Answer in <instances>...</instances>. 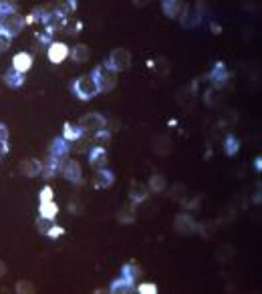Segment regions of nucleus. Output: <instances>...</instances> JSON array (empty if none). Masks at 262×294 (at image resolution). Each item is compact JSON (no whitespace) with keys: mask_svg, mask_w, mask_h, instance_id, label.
Segmentation results:
<instances>
[{"mask_svg":"<svg viewBox=\"0 0 262 294\" xmlns=\"http://www.w3.org/2000/svg\"><path fill=\"white\" fill-rule=\"evenodd\" d=\"M154 151H156L158 155H168V153L172 151V139H170L168 135H158V137L154 139Z\"/></svg>","mask_w":262,"mask_h":294,"instance_id":"b1692460","label":"nucleus"},{"mask_svg":"<svg viewBox=\"0 0 262 294\" xmlns=\"http://www.w3.org/2000/svg\"><path fill=\"white\" fill-rule=\"evenodd\" d=\"M113 183H115V173H113L111 169H107V167H103V169H95L93 186H95L97 190H107V188H111Z\"/></svg>","mask_w":262,"mask_h":294,"instance_id":"ddd939ff","label":"nucleus"},{"mask_svg":"<svg viewBox=\"0 0 262 294\" xmlns=\"http://www.w3.org/2000/svg\"><path fill=\"white\" fill-rule=\"evenodd\" d=\"M10 45H12V39H10L6 32H0V55L6 53V51L10 49Z\"/></svg>","mask_w":262,"mask_h":294,"instance_id":"58836bf2","label":"nucleus"},{"mask_svg":"<svg viewBox=\"0 0 262 294\" xmlns=\"http://www.w3.org/2000/svg\"><path fill=\"white\" fill-rule=\"evenodd\" d=\"M135 292H139V294H158V284H154V282H143V284L135 286Z\"/></svg>","mask_w":262,"mask_h":294,"instance_id":"c9c22d12","label":"nucleus"},{"mask_svg":"<svg viewBox=\"0 0 262 294\" xmlns=\"http://www.w3.org/2000/svg\"><path fill=\"white\" fill-rule=\"evenodd\" d=\"M8 153V141H0V157Z\"/></svg>","mask_w":262,"mask_h":294,"instance_id":"37998d69","label":"nucleus"},{"mask_svg":"<svg viewBox=\"0 0 262 294\" xmlns=\"http://www.w3.org/2000/svg\"><path fill=\"white\" fill-rule=\"evenodd\" d=\"M2 6H4V2H0V14H2Z\"/></svg>","mask_w":262,"mask_h":294,"instance_id":"de8ad7c7","label":"nucleus"},{"mask_svg":"<svg viewBox=\"0 0 262 294\" xmlns=\"http://www.w3.org/2000/svg\"><path fill=\"white\" fill-rule=\"evenodd\" d=\"M39 216L49 218V220H55V218L59 216V206L55 204V200H51V202H41V204H39Z\"/></svg>","mask_w":262,"mask_h":294,"instance_id":"5701e85b","label":"nucleus"},{"mask_svg":"<svg viewBox=\"0 0 262 294\" xmlns=\"http://www.w3.org/2000/svg\"><path fill=\"white\" fill-rule=\"evenodd\" d=\"M216 93H218L216 89L206 91V95H204V97H206V103H208V105H216Z\"/></svg>","mask_w":262,"mask_h":294,"instance_id":"a19ab883","label":"nucleus"},{"mask_svg":"<svg viewBox=\"0 0 262 294\" xmlns=\"http://www.w3.org/2000/svg\"><path fill=\"white\" fill-rule=\"evenodd\" d=\"M202 8L204 4L198 2V4H183V10L179 14V24L183 28H194L202 22Z\"/></svg>","mask_w":262,"mask_h":294,"instance_id":"7ed1b4c3","label":"nucleus"},{"mask_svg":"<svg viewBox=\"0 0 262 294\" xmlns=\"http://www.w3.org/2000/svg\"><path fill=\"white\" fill-rule=\"evenodd\" d=\"M174 228L177 234H183V236H190V234H196L198 232V222L194 220L188 212H181L174 218Z\"/></svg>","mask_w":262,"mask_h":294,"instance_id":"1a4fd4ad","label":"nucleus"},{"mask_svg":"<svg viewBox=\"0 0 262 294\" xmlns=\"http://www.w3.org/2000/svg\"><path fill=\"white\" fill-rule=\"evenodd\" d=\"M121 276L127 278V280H131V282H135L141 276V268L137 264H133V262H127V264L121 266Z\"/></svg>","mask_w":262,"mask_h":294,"instance_id":"bb28decb","label":"nucleus"},{"mask_svg":"<svg viewBox=\"0 0 262 294\" xmlns=\"http://www.w3.org/2000/svg\"><path fill=\"white\" fill-rule=\"evenodd\" d=\"M208 79L214 83V89L216 91H220V89H224L226 85H228V81H230V73L226 71V67H224V63H216V67L208 73Z\"/></svg>","mask_w":262,"mask_h":294,"instance_id":"9d476101","label":"nucleus"},{"mask_svg":"<svg viewBox=\"0 0 262 294\" xmlns=\"http://www.w3.org/2000/svg\"><path fill=\"white\" fill-rule=\"evenodd\" d=\"M14 290L20 294H28V292H34V284L32 282H28V280H18L16 282V286H14Z\"/></svg>","mask_w":262,"mask_h":294,"instance_id":"f704fd0d","label":"nucleus"},{"mask_svg":"<svg viewBox=\"0 0 262 294\" xmlns=\"http://www.w3.org/2000/svg\"><path fill=\"white\" fill-rule=\"evenodd\" d=\"M53 198H55V192H53L51 186H45V188L41 190V194H39V202H51Z\"/></svg>","mask_w":262,"mask_h":294,"instance_id":"e433bc0d","label":"nucleus"},{"mask_svg":"<svg viewBox=\"0 0 262 294\" xmlns=\"http://www.w3.org/2000/svg\"><path fill=\"white\" fill-rule=\"evenodd\" d=\"M109 292H113V294H131V292H135V282H131V280H127V278H123V276H119V278H115V280L111 282Z\"/></svg>","mask_w":262,"mask_h":294,"instance_id":"a211bd4d","label":"nucleus"},{"mask_svg":"<svg viewBox=\"0 0 262 294\" xmlns=\"http://www.w3.org/2000/svg\"><path fill=\"white\" fill-rule=\"evenodd\" d=\"M149 198V188L145 186V183H141V181H131V186H129V202L133 204V206H139L141 202H145Z\"/></svg>","mask_w":262,"mask_h":294,"instance_id":"9b49d317","label":"nucleus"},{"mask_svg":"<svg viewBox=\"0 0 262 294\" xmlns=\"http://www.w3.org/2000/svg\"><path fill=\"white\" fill-rule=\"evenodd\" d=\"M45 14H47V10H45V8H36V10H32L30 14H26V16H24V22H26V24L39 22V20H43V18H45Z\"/></svg>","mask_w":262,"mask_h":294,"instance_id":"2f4dec72","label":"nucleus"},{"mask_svg":"<svg viewBox=\"0 0 262 294\" xmlns=\"http://www.w3.org/2000/svg\"><path fill=\"white\" fill-rule=\"evenodd\" d=\"M107 159H109V155H107V149L103 145H95L89 151V163H91L93 169L107 167Z\"/></svg>","mask_w":262,"mask_h":294,"instance_id":"4468645a","label":"nucleus"},{"mask_svg":"<svg viewBox=\"0 0 262 294\" xmlns=\"http://www.w3.org/2000/svg\"><path fill=\"white\" fill-rule=\"evenodd\" d=\"M63 234H65V228H61V226H57V224H55V226L49 230V234H47V236H49L51 240H57V238H61Z\"/></svg>","mask_w":262,"mask_h":294,"instance_id":"ea45409f","label":"nucleus"},{"mask_svg":"<svg viewBox=\"0 0 262 294\" xmlns=\"http://www.w3.org/2000/svg\"><path fill=\"white\" fill-rule=\"evenodd\" d=\"M185 198H188L185 186H181V183H175L174 188L170 190V200H174V202H179V204H183V202H185Z\"/></svg>","mask_w":262,"mask_h":294,"instance_id":"c756f323","label":"nucleus"},{"mask_svg":"<svg viewBox=\"0 0 262 294\" xmlns=\"http://www.w3.org/2000/svg\"><path fill=\"white\" fill-rule=\"evenodd\" d=\"M69 153H71V145H69L67 139H63V137L53 139V143H51V157H57V159L65 161L69 157Z\"/></svg>","mask_w":262,"mask_h":294,"instance_id":"f3484780","label":"nucleus"},{"mask_svg":"<svg viewBox=\"0 0 262 294\" xmlns=\"http://www.w3.org/2000/svg\"><path fill=\"white\" fill-rule=\"evenodd\" d=\"M91 73L97 77V83H99V89L101 93H109L117 87V73H113L111 69H107L105 65H99L95 67Z\"/></svg>","mask_w":262,"mask_h":294,"instance_id":"20e7f679","label":"nucleus"},{"mask_svg":"<svg viewBox=\"0 0 262 294\" xmlns=\"http://www.w3.org/2000/svg\"><path fill=\"white\" fill-rule=\"evenodd\" d=\"M2 79H4V83H6L10 89H20V87L24 85V75L18 73V71H14L12 67H10V69L4 73V77H2Z\"/></svg>","mask_w":262,"mask_h":294,"instance_id":"4be33fe9","label":"nucleus"},{"mask_svg":"<svg viewBox=\"0 0 262 294\" xmlns=\"http://www.w3.org/2000/svg\"><path fill=\"white\" fill-rule=\"evenodd\" d=\"M181 10H183V4L177 2V0H166V2H162V12L168 18H179Z\"/></svg>","mask_w":262,"mask_h":294,"instance_id":"412c9836","label":"nucleus"},{"mask_svg":"<svg viewBox=\"0 0 262 294\" xmlns=\"http://www.w3.org/2000/svg\"><path fill=\"white\" fill-rule=\"evenodd\" d=\"M61 173H63V177L67 179V181H71V183H75V186H79V183H83V169H81V165L75 161V159H65L63 163H61Z\"/></svg>","mask_w":262,"mask_h":294,"instance_id":"0eeeda50","label":"nucleus"},{"mask_svg":"<svg viewBox=\"0 0 262 294\" xmlns=\"http://www.w3.org/2000/svg\"><path fill=\"white\" fill-rule=\"evenodd\" d=\"M238 149H240V139L236 137V135H232V133H228L226 135V139H224V151H226V155H236L238 153Z\"/></svg>","mask_w":262,"mask_h":294,"instance_id":"cd10ccee","label":"nucleus"},{"mask_svg":"<svg viewBox=\"0 0 262 294\" xmlns=\"http://www.w3.org/2000/svg\"><path fill=\"white\" fill-rule=\"evenodd\" d=\"M232 254H234V250H232L230 246H220V248L216 250V258H218L220 262H228V260L232 258Z\"/></svg>","mask_w":262,"mask_h":294,"instance_id":"72a5a7b5","label":"nucleus"},{"mask_svg":"<svg viewBox=\"0 0 262 294\" xmlns=\"http://www.w3.org/2000/svg\"><path fill=\"white\" fill-rule=\"evenodd\" d=\"M30 67H32V55H30V53L20 51V53H16V55L12 57V69H14V71L26 75L30 71Z\"/></svg>","mask_w":262,"mask_h":294,"instance_id":"2eb2a0df","label":"nucleus"},{"mask_svg":"<svg viewBox=\"0 0 262 294\" xmlns=\"http://www.w3.org/2000/svg\"><path fill=\"white\" fill-rule=\"evenodd\" d=\"M24 26H26L24 16H20L18 12H16V14H6V16H2V32H6L10 39L18 36V34L22 32Z\"/></svg>","mask_w":262,"mask_h":294,"instance_id":"423d86ee","label":"nucleus"},{"mask_svg":"<svg viewBox=\"0 0 262 294\" xmlns=\"http://www.w3.org/2000/svg\"><path fill=\"white\" fill-rule=\"evenodd\" d=\"M61 159H57V157H49V161L45 163V167H43V175L47 177V179H51V177H55L57 173H61Z\"/></svg>","mask_w":262,"mask_h":294,"instance_id":"393cba45","label":"nucleus"},{"mask_svg":"<svg viewBox=\"0 0 262 294\" xmlns=\"http://www.w3.org/2000/svg\"><path fill=\"white\" fill-rule=\"evenodd\" d=\"M79 127H81L85 133H97V131H103V129L107 127V117L101 115V113H87V115L81 117Z\"/></svg>","mask_w":262,"mask_h":294,"instance_id":"39448f33","label":"nucleus"},{"mask_svg":"<svg viewBox=\"0 0 262 294\" xmlns=\"http://www.w3.org/2000/svg\"><path fill=\"white\" fill-rule=\"evenodd\" d=\"M212 30H214V32H216V34H218V32H220V30H222V26H220V24H218V22H212Z\"/></svg>","mask_w":262,"mask_h":294,"instance_id":"a18cd8bd","label":"nucleus"},{"mask_svg":"<svg viewBox=\"0 0 262 294\" xmlns=\"http://www.w3.org/2000/svg\"><path fill=\"white\" fill-rule=\"evenodd\" d=\"M103 65H105L107 69H111L113 73H123V71H127V69L131 67V53H129L127 49L119 47V49L111 51L109 59H107Z\"/></svg>","mask_w":262,"mask_h":294,"instance_id":"f03ea898","label":"nucleus"},{"mask_svg":"<svg viewBox=\"0 0 262 294\" xmlns=\"http://www.w3.org/2000/svg\"><path fill=\"white\" fill-rule=\"evenodd\" d=\"M75 63H87L89 57H91V51H89L87 45H77L71 49V55H69Z\"/></svg>","mask_w":262,"mask_h":294,"instance_id":"a878e982","label":"nucleus"},{"mask_svg":"<svg viewBox=\"0 0 262 294\" xmlns=\"http://www.w3.org/2000/svg\"><path fill=\"white\" fill-rule=\"evenodd\" d=\"M83 135H85V131L79 127V123H77V125H73V123H65V125H63V135H61V137L67 139L69 143H71V141H79Z\"/></svg>","mask_w":262,"mask_h":294,"instance_id":"6ab92c4d","label":"nucleus"},{"mask_svg":"<svg viewBox=\"0 0 262 294\" xmlns=\"http://www.w3.org/2000/svg\"><path fill=\"white\" fill-rule=\"evenodd\" d=\"M34 226H36V230L43 234V236H47L49 234V230L55 226V220H49V218H43V216H39L36 222H34Z\"/></svg>","mask_w":262,"mask_h":294,"instance_id":"7c9ffc66","label":"nucleus"},{"mask_svg":"<svg viewBox=\"0 0 262 294\" xmlns=\"http://www.w3.org/2000/svg\"><path fill=\"white\" fill-rule=\"evenodd\" d=\"M43 167H45V163H43L41 159H36V157L24 159V161L20 163V171H22V175H26V177H36V175H41V173H43Z\"/></svg>","mask_w":262,"mask_h":294,"instance_id":"dca6fc26","label":"nucleus"},{"mask_svg":"<svg viewBox=\"0 0 262 294\" xmlns=\"http://www.w3.org/2000/svg\"><path fill=\"white\" fill-rule=\"evenodd\" d=\"M69 55H71V49L65 43H59V41H53L49 45V49H47V57H49V61L53 65L65 63V59H69Z\"/></svg>","mask_w":262,"mask_h":294,"instance_id":"6e6552de","label":"nucleus"},{"mask_svg":"<svg viewBox=\"0 0 262 294\" xmlns=\"http://www.w3.org/2000/svg\"><path fill=\"white\" fill-rule=\"evenodd\" d=\"M57 12H61V14H71V12H75L77 10V0H69V2H63V4H59L57 8H55Z\"/></svg>","mask_w":262,"mask_h":294,"instance_id":"473e14b6","label":"nucleus"},{"mask_svg":"<svg viewBox=\"0 0 262 294\" xmlns=\"http://www.w3.org/2000/svg\"><path fill=\"white\" fill-rule=\"evenodd\" d=\"M254 169H256V171H260L262 169V159L260 157H256V159H254Z\"/></svg>","mask_w":262,"mask_h":294,"instance_id":"c03bdc74","label":"nucleus"},{"mask_svg":"<svg viewBox=\"0 0 262 294\" xmlns=\"http://www.w3.org/2000/svg\"><path fill=\"white\" fill-rule=\"evenodd\" d=\"M109 139H111V131H107V129L95 133V141H97V145H105Z\"/></svg>","mask_w":262,"mask_h":294,"instance_id":"4c0bfd02","label":"nucleus"},{"mask_svg":"<svg viewBox=\"0 0 262 294\" xmlns=\"http://www.w3.org/2000/svg\"><path fill=\"white\" fill-rule=\"evenodd\" d=\"M147 188H149V192H154V194H162L166 188H168V181H166V175L164 173H152L149 175V181H147Z\"/></svg>","mask_w":262,"mask_h":294,"instance_id":"aec40b11","label":"nucleus"},{"mask_svg":"<svg viewBox=\"0 0 262 294\" xmlns=\"http://www.w3.org/2000/svg\"><path fill=\"white\" fill-rule=\"evenodd\" d=\"M8 127L4 125V123H0V141H8Z\"/></svg>","mask_w":262,"mask_h":294,"instance_id":"79ce46f5","label":"nucleus"},{"mask_svg":"<svg viewBox=\"0 0 262 294\" xmlns=\"http://www.w3.org/2000/svg\"><path fill=\"white\" fill-rule=\"evenodd\" d=\"M135 208H137V206H133V204H131L129 208H127V206L121 208L119 214H117V220L121 222V224H131V222L135 220Z\"/></svg>","mask_w":262,"mask_h":294,"instance_id":"c85d7f7f","label":"nucleus"},{"mask_svg":"<svg viewBox=\"0 0 262 294\" xmlns=\"http://www.w3.org/2000/svg\"><path fill=\"white\" fill-rule=\"evenodd\" d=\"M71 91H73V95H75L77 99H81V101H91L93 97H97V95L101 93L99 83H97V77L93 73H87V75H83V77H79V79H75V81L71 83Z\"/></svg>","mask_w":262,"mask_h":294,"instance_id":"f257e3e1","label":"nucleus"},{"mask_svg":"<svg viewBox=\"0 0 262 294\" xmlns=\"http://www.w3.org/2000/svg\"><path fill=\"white\" fill-rule=\"evenodd\" d=\"M4 274H6V264H4L2 260H0V278H2Z\"/></svg>","mask_w":262,"mask_h":294,"instance_id":"49530a36","label":"nucleus"},{"mask_svg":"<svg viewBox=\"0 0 262 294\" xmlns=\"http://www.w3.org/2000/svg\"><path fill=\"white\" fill-rule=\"evenodd\" d=\"M43 22H45V26H47V32H55V30L67 26V16L61 14V12H57V10H51V12L45 14Z\"/></svg>","mask_w":262,"mask_h":294,"instance_id":"f8f14e48","label":"nucleus"},{"mask_svg":"<svg viewBox=\"0 0 262 294\" xmlns=\"http://www.w3.org/2000/svg\"><path fill=\"white\" fill-rule=\"evenodd\" d=\"M0 32H2V18H0Z\"/></svg>","mask_w":262,"mask_h":294,"instance_id":"09e8293b","label":"nucleus"}]
</instances>
